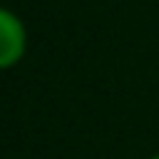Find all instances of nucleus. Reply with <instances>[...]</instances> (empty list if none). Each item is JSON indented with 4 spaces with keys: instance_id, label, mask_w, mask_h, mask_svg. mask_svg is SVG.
Wrapping results in <instances>:
<instances>
[{
    "instance_id": "1",
    "label": "nucleus",
    "mask_w": 159,
    "mask_h": 159,
    "mask_svg": "<svg viewBox=\"0 0 159 159\" xmlns=\"http://www.w3.org/2000/svg\"><path fill=\"white\" fill-rule=\"evenodd\" d=\"M25 42L27 37L22 20L15 12L0 7V70L20 62V57L25 55Z\"/></svg>"
},
{
    "instance_id": "2",
    "label": "nucleus",
    "mask_w": 159,
    "mask_h": 159,
    "mask_svg": "<svg viewBox=\"0 0 159 159\" xmlns=\"http://www.w3.org/2000/svg\"><path fill=\"white\" fill-rule=\"evenodd\" d=\"M152 159H159V154H154V157H152Z\"/></svg>"
}]
</instances>
